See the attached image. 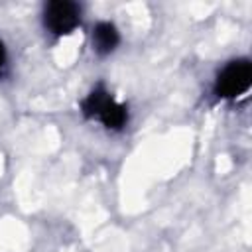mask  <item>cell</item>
I'll return each mask as SVG.
<instances>
[{
  "label": "cell",
  "instance_id": "obj_1",
  "mask_svg": "<svg viewBox=\"0 0 252 252\" xmlns=\"http://www.w3.org/2000/svg\"><path fill=\"white\" fill-rule=\"evenodd\" d=\"M81 114L87 120H98L108 130H122L128 122V108L114 100L104 85H96L81 100Z\"/></svg>",
  "mask_w": 252,
  "mask_h": 252
},
{
  "label": "cell",
  "instance_id": "obj_2",
  "mask_svg": "<svg viewBox=\"0 0 252 252\" xmlns=\"http://www.w3.org/2000/svg\"><path fill=\"white\" fill-rule=\"evenodd\" d=\"M252 83V63L248 59H234L228 61L215 79V94L219 98L232 100L244 94Z\"/></svg>",
  "mask_w": 252,
  "mask_h": 252
},
{
  "label": "cell",
  "instance_id": "obj_3",
  "mask_svg": "<svg viewBox=\"0 0 252 252\" xmlns=\"http://www.w3.org/2000/svg\"><path fill=\"white\" fill-rule=\"evenodd\" d=\"M81 24V6L71 0H51L43 8V26L53 35H67Z\"/></svg>",
  "mask_w": 252,
  "mask_h": 252
},
{
  "label": "cell",
  "instance_id": "obj_4",
  "mask_svg": "<svg viewBox=\"0 0 252 252\" xmlns=\"http://www.w3.org/2000/svg\"><path fill=\"white\" fill-rule=\"evenodd\" d=\"M91 41L96 55H110L120 43V33L112 22H98L93 28Z\"/></svg>",
  "mask_w": 252,
  "mask_h": 252
},
{
  "label": "cell",
  "instance_id": "obj_5",
  "mask_svg": "<svg viewBox=\"0 0 252 252\" xmlns=\"http://www.w3.org/2000/svg\"><path fill=\"white\" fill-rule=\"evenodd\" d=\"M6 63H8V55H6L4 41L0 39V75H4V71H6Z\"/></svg>",
  "mask_w": 252,
  "mask_h": 252
}]
</instances>
